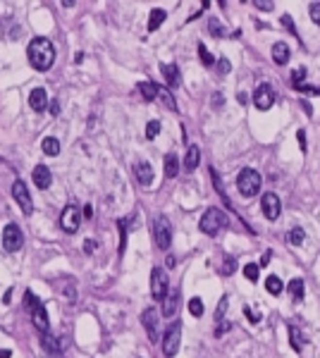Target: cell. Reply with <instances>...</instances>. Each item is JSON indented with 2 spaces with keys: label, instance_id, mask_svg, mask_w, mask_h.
Wrapping results in <instances>:
<instances>
[{
  "label": "cell",
  "instance_id": "1",
  "mask_svg": "<svg viewBox=\"0 0 320 358\" xmlns=\"http://www.w3.org/2000/svg\"><path fill=\"white\" fill-rule=\"evenodd\" d=\"M27 55H29V62H31L34 69L46 72V69H51L53 62H55V48H53V43H51L48 38L38 36V38H34L29 43Z\"/></svg>",
  "mask_w": 320,
  "mask_h": 358
},
{
  "label": "cell",
  "instance_id": "14",
  "mask_svg": "<svg viewBox=\"0 0 320 358\" xmlns=\"http://www.w3.org/2000/svg\"><path fill=\"white\" fill-rule=\"evenodd\" d=\"M177 306H179V289H168L165 299H163V315L165 318H172L177 313Z\"/></svg>",
  "mask_w": 320,
  "mask_h": 358
},
{
  "label": "cell",
  "instance_id": "4",
  "mask_svg": "<svg viewBox=\"0 0 320 358\" xmlns=\"http://www.w3.org/2000/svg\"><path fill=\"white\" fill-rule=\"evenodd\" d=\"M153 237H155V244H158V248H170V244H172V227H170V222H168V218H155V222H153Z\"/></svg>",
  "mask_w": 320,
  "mask_h": 358
},
{
  "label": "cell",
  "instance_id": "38",
  "mask_svg": "<svg viewBox=\"0 0 320 358\" xmlns=\"http://www.w3.org/2000/svg\"><path fill=\"white\" fill-rule=\"evenodd\" d=\"M158 134H160V122H158V119H151V122H148V127H146V136L155 138Z\"/></svg>",
  "mask_w": 320,
  "mask_h": 358
},
{
  "label": "cell",
  "instance_id": "11",
  "mask_svg": "<svg viewBox=\"0 0 320 358\" xmlns=\"http://www.w3.org/2000/svg\"><path fill=\"white\" fill-rule=\"evenodd\" d=\"M261 205H263V213H265L268 220H277L280 213H282V203H280V198H277L275 193H265Z\"/></svg>",
  "mask_w": 320,
  "mask_h": 358
},
{
  "label": "cell",
  "instance_id": "30",
  "mask_svg": "<svg viewBox=\"0 0 320 358\" xmlns=\"http://www.w3.org/2000/svg\"><path fill=\"white\" fill-rule=\"evenodd\" d=\"M227 306H230V299H227V296H222V299H220V306H218V310H215V325L225 323V313H227Z\"/></svg>",
  "mask_w": 320,
  "mask_h": 358
},
{
  "label": "cell",
  "instance_id": "50",
  "mask_svg": "<svg viewBox=\"0 0 320 358\" xmlns=\"http://www.w3.org/2000/svg\"><path fill=\"white\" fill-rule=\"evenodd\" d=\"M12 356V351H7V349H0V358H10Z\"/></svg>",
  "mask_w": 320,
  "mask_h": 358
},
{
  "label": "cell",
  "instance_id": "44",
  "mask_svg": "<svg viewBox=\"0 0 320 358\" xmlns=\"http://www.w3.org/2000/svg\"><path fill=\"white\" fill-rule=\"evenodd\" d=\"M218 69H220L222 74H227V72H230V60H225V57H222V60L218 62Z\"/></svg>",
  "mask_w": 320,
  "mask_h": 358
},
{
  "label": "cell",
  "instance_id": "35",
  "mask_svg": "<svg viewBox=\"0 0 320 358\" xmlns=\"http://www.w3.org/2000/svg\"><path fill=\"white\" fill-rule=\"evenodd\" d=\"M287 239H289V244L291 246H299V244H303V229H291L289 234H287Z\"/></svg>",
  "mask_w": 320,
  "mask_h": 358
},
{
  "label": "cell",
  "instance_id": "9",
  "mask_svg": "<svg viewBox=\"0 0 320 358\" xmlns=\"http://www.w3.org/2000/svg\"><path fill=\"white\" fill-rule=\"evenodd\" d=\"M12 196H15V201L19 203V208H22L24 215H31V213H34V201H31L29 191H27V184H24L22 179H17V182L12 184Z\"/></svg>",
  "mask_w": 320,
  "mask_h": 358
},
{
  "label": "cell",
  "instance_id": "33",
  "mask_svg": "<svg viewBox=\"0 0 320 358\" xmlns=\"http://www.w3.org/2000/svg\"><path fill=\"white\" fill-rule=\"evenodd\" d=\"M199 57H201V62H203L205 67H210V65H215V57L208 53V48H205L203 43H199Z\"/></svg>",
  "mask_w": 320,
  "mask_h": 358
},
{
  "label": "cell",
  "instance_id": "49",
  "mask_svg": "<svg viewBox=\"0 0 320 358\" xmlns=\"http://www.w3.org/2000/svg\"><path fill=\"white\" fill-rule=\"evenodd\" d=\"M84 251H86V253H91V251H93V241H91V239H88L86 244H84Z\"/></svg>",
  "mask_w": 320,
  "mask_h": 358
},
{
  "label": "cell",
  "instance_id": "2",
  "mask_svg": "<svg viewBox=\"0 0 320 358\" xmlns=\"http://www.w3.org/2000/svg\"><path fill=\"white\" fill-rule=\"evenodd\" d=\"M199 227H201L203 234H218L220 229L227 227V215L220 208H208L203 213V218H201V222H199Z\"/></svg>",
  "mask_w": 320,
  "mask_h": 358
},
{
  "label": "cell",
  "instance_id": "45",
  "mask_svg": "<svg viewBox=\"0 0 320 358\" xmlns=\"http://www.w3.org/2000/svg\"><path fill=\"white\" fill-rule=\"evenodd\" d=\"M296 136H299V146H301V151H306V134H303V129H301Z\"/></svg>",
  "mask_w": 320,
  "mask_h": 358
},
{
  "label": "cell",
  "instance_id": "8",
  "mask_svg": "<svg viewBox=\"0 0 320 358\" xmlns=\"http://www.w3.org/2000/svg\"><path fill=\"white\" fill-rule=\"evenodd\" d=\"M168 287H170V282H168L165 270L153 268V273H151V294H153V299L163 301V299H165V294H168Z\"/></svg>",
  "mask_w": 320,
  "mask_h": 358
},
{
  "label": "cell",
  "instance_id": "26",
  "mask_svg": "<svg viewBox=\"0 0 320 358\" xmlns=\"http://www.w3.org/2000/svg\"><path fill=\"white\" fill-rule=\"evenodd\" d=\"M287 289H289V294L296 299V301H301V299H303V279H301V277H294Z\"/></svg>",
  "mask_w": 320,
  "mask_h": 358
},
{
  "label": "cell",
  "instance_id": "51",
  "mask_svg": "<svg viewBox=\"0 0 320 358\" xmlns=\"http://www.w3.org/2000/svg\"><path fill=\"white\" fill-rule=\"evenodd\" d=\"M175 263H177L175 256H168V268H175Z\"/></svg>",
  "mask_w": 320,
  "mask_h": 358
},
{
  "label": "cell",
  "instance_id": "23",
  "mask_svg": "<svg viewBox=\"0 0 320 358\" xmlns=\"http://www.w3.org/2000/svg\"><path fill=\"white\" fill-rule=\"evenodd\" d=\"M177 172H179V160L175 153H168L165 155V177H177Z\"/></svg>",
  "mask_w": 320,
  "mask_h": 358
},
{
  "label": "cell",
  "instance_id": "18",
  "mask_svg": "<svg viewBox=\"0 0 320 358\" xmlns=\"http://www.w3.org/2000/svg\"><path fill=\"white\" fill-rule=\"evenodd\" d=\"M199 160H201V151H199V146H189V151H186V158H184V170H196L199 167Z\"/></svg>",
  "mask_w": 320,
  "mask_h": 358
},
{
  "label": "cell",
  "instance_id": "40",
  "mask_svg": "<svg viewBox=\"0 0 320 358\" xmlns=\"http://www.w3.org/2000/svg\"><path fill=\"white\" fill-rule=\"evenodd\" d=\"M234 270H236V263H234V258H225V265H222V275H232Z\"/></svg>",
  "mask_w": 320,
  "mask_h": 358
},
{
  "label": "cell",
  "instance_id": "32",
  "mask_svg": "<svg viewBox=\"0 0 320 358\" xmlns=\"http://www.w3.org/2000/svg\"><path fill=\"white\" fill-rule=\"evenodd\" d=\"M189 313H191L194 318H201V315H203V301H201V299H191V301H189Z\"/></svg>",
  "mask_w": 320,
  "mask_h": 358
},
{
  "label": "cell",
  "instance_id": "3",
  "mask_svg": "<svg viewBox=\"0 0 320 358\" xmlns=\"http://www.w3.org/2000/svg\"><path fill=\"white\" fill-rule=\"evenodd\" d=\"M236 189L241 191V196H256L261 191V174L251 167L241 170L239 177H236Z\"/></svg>",
  "mask_w": 320,
  "mask_h": 358
},
{
  "label": "cell",
  "instance_id": "47",
  "mask_svg": "<svg viewBox=\"0 0 320 358\" xmlns=\"http://www.w3.org/2000/svg\"><path fill=\"white\" fill-rule=\"evenodd\" d=\"M282 24H287V27H289V31H294V24H291V17H289V15H285V17H282Z\"/></svg>",
  "mask_w": 320,
  "mask_h": 358
},
{
  "label": "cell",
  "instance_id": "6",
  "mask_svg": "<svg viewBox=\"0 0 320 358\" xmlns=\"http://www.w3.org/2000/svg\"><path fill=\"white\" fill-rule=\"evenodd\" d=\"M24 244V234H22V229L17 227V224H7L5 229H2V248L7 251V253H15V251H19Z\"/></svg>",
  "mask_w": 320,
  "mask_h": 358
},
{
  "label": "cell",
  "instance_id": "17",
  "mask_svg": "<svg viewBox=\"0 0 320 358\" xmlns=\"http://www.w3.org/2000/svg\"><path fill=\"white\" fill-rule=\"evenodd\" d=\"M160 72H163V77H165V82L170 88H177L179 86V69H177V65H160Z\"/></svg>",
  "mask_w": 320,
  "mask_h": 358
},
{
  "label": "cell",
  "instance_id": "39",
  "mask_svg": "<svg viewBox=\"0 0 320 358\" xmlns=\"http://www.w3.org/2000/svg\"><path fill=\"white\" fill-rule=\"evenodd\" d=\"M303 77H306V69H303V67H296V69L291 72V84H294V86H299Z\"/></svg>",
  "mask_w": 320,
  "mask_h": 358
},
{
  "label": "cell",
  "instance_id": "13",
  "mask_svg": "<svg viewBox=\"0 0 320 358\" xmlns=\"http://www.w3.org/2000/svg\"><path fill=\"white\" fill-rule=\"evenodd\" d=\"M31 179H34V184H36L38 189H48L51 182H53V174H51V170L46 165H36L34 172H31Z\"/></svg>",
  "mask_w": 320,
  "mask_h": 358
},
{
  "label": "cell",
  "instance_id": "46",
  "mask_svg": "<svg viewBox=\"0 0 320 358\" xmlns=\"http://www.w3.org/2000/svg\"><path fill=\"white\" fill-rule=\"evenodd\" d=\"M48 105H51V112H53V115H60V103L58 101H53V103H48Z\"/></svg>",
  "mask_w": 320,
  "mask_h": 358
},
{
  "label": "cell",
  "instance_id": "29",
  "mask_svg": "<svg viewBox=\"0 0 320 358\" xmlns=\"http://www.w3.org/2000/svg\"><path fill=\"white\" fill-rule=\"evenodd\" d=\"M289 341L294 346V351H301L303 349V339H301V332L296 330L294 325H289Z\"/></svg>",
  "mask_w": 320,
  "mask_h": 358
},
{
  "label": "cell",
  "instance_id": "12",
  "mask_svg": "<svg viewBox=\"0 0 320 358\" xmlns=\"http://www.w3.org/2000/svg\"><path fill=\"white\" fill-rule=\"evenodd\" d=\"M158 320H160V315H158L155 308H146L144 315H141V323H144V327H146V332H148V339H151V341H158Z\"/></svg>",
  "mask_w": 320,
  "mask_h": 358
},
{
  "label": "cell",
  "instance_id": "22",
  "mask_svg": "<svg viewBox=\"0 0 320 358\" xmlns=\"http://www.w3.org/2000/svg\"><path fill=\"white\" fill-rule=\"evenodd\" d=\"M34 325L38 327L41 332H48V315H46V308H43V303L34 310Z\"/></svg>",
  "mask_w": 320,
  "mask_h": 358
},
{
  "label": "cell",
  "instance_id": "15",
  "mask_svg": "<svg viewBox=\"0 0 320 358\" xmlns=\"http://www.w3.org/2000/svg\"><path fill=\"white\" fill-rule=\"evenodd\" d=\"M29 105H31V110H36V112H43L46 110V105H48V96H46V88H34L29 93Z\"/></svg>",
  "mask_w": 320,
  "mask_h": 358
},
{
  "label": "cell",
  "instance_id": "27",
  "mask_svg": "<svg viewBox=\"0 0 320 358\" xmlns=\"http://www.w3.org/2000/svg\"><path fill=\"white\" fill-rule=\"evenodd\" d=\"M265 289H268L270 294H275V296H277V294L285 289V284H282V279H280L277 275H270L268 279H265Z\"/></svg>",
  "mask_w": 320,
  "mask_h": 358
},
{
  "label": "cell",
  "instance_id": "31",
  "mask_svg": "<svg viewBox=\"0 0 320 358\" xmlns=\"http://www.w3.org/2000/svg\"><path fill=\"white\" fill-rule=\"evenodd\" d=\"M117 227H119V253H124V248H127V220H119Z\"/></svg>",
  "mask_w": 320,
  "mask_h": 358
},
{
  "label": "cell",
  "instance_id": "42",
  "mask_svg": "<svg viewBox=\"0 0 320 358\" xmlns=\"http://www.w3.org/2000/svg\"><path fill=\"white\" fill-rule=\"evenodd\" d=\"M208 27H210V34H213V36H222V27L218 24V19H210Z\"/></svg>",
  "mask_w": 320,
  "mask_h": 358
},
{
  "label": "cell",
  "instance_id": "7",
  "mask_svg": "<svg viewBox=\"0 0 320 358\" xmlns=\"http://www.w3.org/2000/svg\"><path fill=\"white\" fill-rule=\"evenodd\" d=\"M79 224H82V213H79L77 205L69 203V205L62 210V215H60V227H62V232L74 234V232L79 229Z\"/></svg>",
  "mask_w": 320,
  "mask_h": 358
},
{
  "label": "cell",
  "instance_id": "48",
  "mask_svg": "<svg viewBox=\"0 0 320 358\" xmlns=\"http://www.w3.org/2000/svg\"><path fill=\"white\" fill-rule=\"evenodd\" d=\"M268 263H270V251H265L263 258H261V265H268Z\"/></svg>",
  "mask_w": 320,
  "mask_h": 358
},
{
  "label": "cell",
  "instance_id": "19",
  "mask_svg": "<svg viewBox=\"0 0 320 358\" xmlns=\"http://www.w3.org/2000/svg\"><path fill=\"white\" fill-rule=\"evenodd\" d=\"M272 60L277 65H287L289 62V46L287 43H275L272 46Z\"/></svg>",
  "mask_w": 320,
  "mask_h": 358
},
{
  "label": "cell",
  "instance_id": "34",
  "mask_svg": "<svg viewBox=\"0 0 320 358\" xmlns=\"http://www.w3.org/2000/svg\"><path fill=\"white\" fill-rule=\"evenodd\" d=\"M38 306H41V303H38V296H34V291H27V294H24V308L34 313Z\"/></svg>",
  "mask_w": 320,
  "mask_h": 358
},
{
  "label": "cell",
  "instance_id": "21",
  "mask_svg": "<svg viewBox=\"0 0 320 358\" xmlns=\"http://www.w3.org/2000/svg\"><path fill=\"white\" fill-rule=\"evenodd\" d=\"M41 346L46 349V354H60V341L48 332L41 334Z\"/></svg>",
  "mask_w": 320,
  "mask_h": 358
},
{
  "label": "cell",
  "instance_id": "5",
  "mask_svg": "<svg viewBox=\"0 0 320 358\" xmlns=\"http://www.w3.org/2000/svg\"><path fill=\"white\" fill-rule=\"evenodd\" d=\"M179 341H182V325L179 323H172L168 330H165V337H163V354L168 358H172L179 351Z\"/></svg>",
  "mask_w": 320,
  "mask_h": 358
},
{
  "label": "cell",
  "instance_id": "20",
  "mask_svg": "<svg viewBox=\"0 0 320 358\" xmlns=\"http://www.w3.org/2000/svg\"><path fill=\"white\" fill-rule=\"evenodd\" d=\"M165 17H168V12H165V10H160V7L151 10V17H148V31H155V29H160V24L165 22Z\"/></svg>",
  "mask_w": 320,
  "mask_h": 358
},
{
  "label": "cell",
  "instance_id": "37",
  "mask_svg": "<svg viewBox=\"0 0 320 358\" xmlns=\"http://www.w3.org/2000/svg\"><path fill=\"white\" fill-rule=\"evenodd\" d=\"M158 96H160V101H163V103H165V105H168L170 110H177L175 98H172V96H170V93H168L165 88H160V86H158Z\"/></svg>",
  "mask_w": 320,
  "mask_h": 358
},
{
  "label": "cell",
  "instance_id": "10",
  "mask_svg": "<svg viewBox=\"0 0 320 358\" xmlns=\"http://www.w3.org/2000/svg\"><path fill=\"white\" fill-rule=\"evenodd\" d=\"M272 103H275L272 88H270L268 84H261V86L256 88V93H253V105H256L258 110H268V108H272Z\"/></svg>",
  "mask_w": 320,
  "mask_h": 358
},
{
  "label": "cell",
  "instance_id": "24",
  "mask_svg": "<svg viewBox=\"0 0 320 358\" xmlns=\"http://www.w3.org/2000/svg\"><path fill=\"white\" fill-rule=\"evenodd\" d=\"M139 91H141L144 101H153V98H158V86H155L153 82H141V84H139Z\"/></svg>",
  "mask_w": 320,
  "mask_h": 358
},
{
  "label": "cell",
  "instance_id": "25",
  "mask_svg": "<svg viewBox=\"0 0 320 358\" xmlns=\"http://www.w3.org/2000/svg\"><path fill=\"white\" fill-rule=\"evenodd\" d=\"M41 148H43V153H46V155H58V153H60V141L55 136H48V138H43Z\"/></svg>",
  "mask_w": 320,
  "mask_h": 358
},
{
  "label": "cell",
  "instance_id": "36",
  "mask_svg": "<svg viewBox=\"0 0 320 358\" xmlns=\"http://www.w3.org/2000/svg\"><path fill=\"white\" fill-rule=\"evenodd\" d=\"M258 273H261V268H258L256 263H249V265H244V275H246V279L256 282V279H258Z\"/></svg>",
  "mask_w": 320,
  "mask_h": 358
},
{
  "label": "cell",
  "instance_id": "41",
  "mask_svg": "<svg viewBox=\"0 0 320 358\" xmlns=\"http://www.w3.org/2000/svg\"><path fill=\"white\" fill-rule=\"evenodd\" d=\"M308 10H311V19H313V22L320 27V2H313Z\"/></svg>",
  "mask_w": 320,
  "mask_h": 358
},
{
  "label": "cell",
  "instance_id": "43",
  "mask_svg": "<svg viewBox=\"0 0 320 358\" xmlns=\"http://www.w3.org/2000/svg\"><path fill=\"white\" fill-rule=\"evenodd\" d=\"M253 5L261 7V10H275V2H268V0H256Z\"/></svg>",
  "mask_w": 320,
  "mask_h": 358
},
{
  "label": "cell",
  "instance_id": "16",
  "mask_svg": "<svg viewBox=\"0 0 320 358\" xmlns=\"http://www.w3.org/2000/svg\"><path fill=\"white\" fill-rule=\"evenodd\" d=\"M134 174H136V179L144 184V187H148V184H153V167H151V163H146V160H139L136 165H134Z\"/></svg>",
  "mask_w": 320,
  "mask_h": 358
},
{
  "label": "cell",
  "instance_id": "52",
  "mask_svg": "<svg viewBox=\"0 0 320 358\" xmlns=\"http://www.w3.org/2000/svg\"><path fill=\"white\" fill-rule=\"evenodd\" d=\"M84 215H86V218H91V215H93V208H91V205H86V208H84Z\"/></svg>",
  "mask_w": 320,
  "mask_h": 358
},
{
  "label": "cell",
  "instance_id": "28",
  "mask_svg": "<svg viewBox=\"0 0 320 358\" xmlns=\"http://www.w3.org/2000/svg\"><path fill=\"white\" fill-rule=\"evenodd\" d=\"M210 174H213V187H215V191H220L222 201H225V205H227V208H232V201H230V196L225 193V187H222V182H220L218 172H215V170H210Z\"/></svg>",
  "mask_w": 320,
  "mask_h": 358
}]
</instances>
